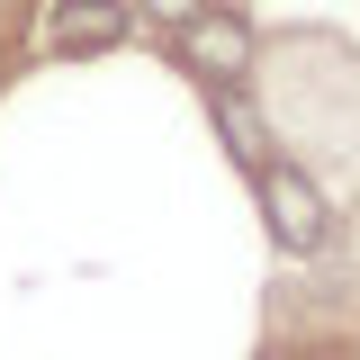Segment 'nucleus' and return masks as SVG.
Here are the masks:
<instances>
[{"label":"nucleus","mask_w":360,"mask_h":360,"mask_svg":"<svg viewBox=\"0 0 360 360\" xmlns=\"http://www.w3.org/2000/svg\"><path fill=\"white\" fill-rule=\"evenodd\" d=\"M217 127H225V144H234V162H262V117H252L234 90H217Z\"/></svg>","instance_id":"4"},{"label":"nucleus","mask_w":360,"mask_h":360,"mask_svg":"<svg viewBox=\"0 0 360 360\" xmlns=\"http://www.w3.org/2000/svg\"><path fill=\"white\" fill-rule=\"evenodd\" d=\"M262 217H270V234H279L288 252H324V234H333L324 189H315L307 172H288V162H262Z\"/></svg>","instance_id":"1"},{"label":"nucleus","mask_w":360,"mask_h":360,"mask_svg":"<svg viewBox=\"0 0 360 360\" xmlns=\"http://www.w3.org/2000/svg\"><path fill=\"white\" fill-rule=\"evenodd\" d=\"M144 9H153V18H162V27H172V37H180V27H189V18H198L207 0H144Z\"/></svg>","instance_id":"5"},{"label":"nucleus","mask_w":360,"mask_h":360,"mask_svg":"<svg viewBox=\"0 0 360 360\" xmlns=\"http://www.w3.org/2000/svg\"><path fill=\"white\" fill-rule=\"evenodd\" d=\"M180 63H189L207 90H234L243 72H252V27H243L234 9H198V18L180 27Z\"/></svg>","instance_id":"2"},{"label":"nucleus","mask_w":360,"mask_h":360,"mask_svg":"<svg viewBox=\"0 0 360 360\" xmlns=\"http://www.w3.org/2000/svg\"><path fill=\"white\" fill-rule=\"evenodd\" d=\"M117 37H127V0H54V18H45L54 54H108Z\"/></svg>","instance_id":"3"},{"label":"nucleus","mask_w":360,"mask_h":360,"mask_svg":"<svg viewBox=\"0 0 360 360\" xmlns=\"http://www.w3.org/2000/svg\"><path fill=\"white\" fill-rule=\"evenodd\" d=\"M352 360H360V352H352Z\"/></svg>","instance_id":"6"}]
</instances>
